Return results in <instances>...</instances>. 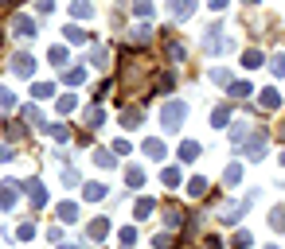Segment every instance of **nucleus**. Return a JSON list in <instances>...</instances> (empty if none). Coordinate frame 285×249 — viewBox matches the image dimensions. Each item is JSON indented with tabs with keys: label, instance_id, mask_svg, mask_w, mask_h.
<instances>
[{
	"label": "nucleus",
	"instance_id": "obj_40",
	"mask_svg": "<svg viewBox=\"0 0 285 249\" xmlns=\"http://www.w3.org/2000/svg\"><path fill=\"white\" fill-rule=\"evenodd\" d=\"M94 160H98V168H113V156H109V152H98Z\"/></svg>",
	"mask_w": 285,
	"mask_h": 249
},
{
	"label": "nucleus",
	"instance_id": "obj_45",
	"mask_svg": "<svg viewBox=\"0 0 285 249\" xmlns=\"http://www.w3.org/2000/svg\"><path fill=\"white\" fill-rule=\"evenodd\" d=\"M12 160V152H8V148H0V163H8Z\"/></svg>",
	"mask_w": 285,
	"mask_h": 249
},
{
	"label": "nucleus",
	"instance_id": "obj_15",
	"mask_svg": "<svg viewBox=\"0 0 285 249\" xmlns=\"http://www.w3.org/2000/svg\"><path fill=\"white\" fill-rule=\"evenodd\" d=\"M231 245H235V249H250V245H254V237L246 234V230H239V234H235V241H231Z\"/></svg>",
	"mask_w": 285,
	"mask_h": 249
},
{
	"label": "nucleus",
	"instance_id": "obj_31",
	"mask_svg": "<svg viewBox=\"0 0 285 249\" xmlns=\"http://www.w3.org/2000/svg\"><path fill=\"white\" fill-rule=\"evenodd\" d=\"M82 78H86V70H82V66H75V70H67V82H71V86H78Z\"/></svg>",
	"mask_w": 285,
	"mask_h": 249
},
{
	"label": "nucleus",
	"instance_id": "obj_38",
	"mask_svg": "<svg viewBox=\"0 0 285 249\" xmlns=\"http://www.w3.org/2000/svg\"><path fill=\"white\" fill-rule=\"evenodd\" d=\"M211 78H215L219 86H231V70H215V74H211Z\"/></svg>",
	"mask_w": 285,
	"mask_h": 249
},
{
	"label": "nucleus",
	"instance_id": "obj_6",
	"mask_svg": "<svg viewBox=\"0 0 285 249\" xmlns=\"http://www.w3.org/2000/svg\"><path fill=\"white\" fill-rule=\"evenodd\" d=\"M105 234H109V218H94L90 230H86V237H90V241H102Z\"/></svg>",
	"mask_w": 285,
	"mask_h": 249
},
{
	"label": "nucleus",
	"instance_id": "obj_48",
	"mask_svg": "<svg viewBox=\"0 0 285 249\" xmlns=\"http://www.w3.org/2000/svg\"><path fill=\"white\" fill-rule=\"evenodd\" d=\"M246 4H258V0H246Z\"/></svg>",
	"mask_w": 285,
	"mask_h": 249
},
{
	"label": "nucleus",
	"instance_id": "obj_43",
	"mask_svg": "<svg viewBox=\"0 0 285 249\" xmlns=\"http://www.w3.org/2000/svg\"><path fill=\"white\" fill-rule=\"evenodd\" d=\"M8 105H12V90L0 86V109H8Z\"/></svg>",
	"mask_w": 285,
	"mask_h": 249
},
{
	"label": "nucleus",
	"instance_id": "obj_35",
	"mask_svg": "<svg viewBox=\"0 0 285 249\" xmlns=\"http://www.w3.org/2000/svg\"><path fill=\"white\" fill-rule=\"evenodd\" d=\"M164 183H168V187H176V183H180V172H176V168H168V172H164Z\"/></svg>",
	"mask_w": 285,
	"mask_h": 249
},
{
	"label": "nucleus",
	"instance_id": "obj_32",
	"mask_svg": "<svg viewBox=\"0 0 285 249\" xmlns=\"http://www.w3.org/2000/svg\"><path fill=\"white\" fill-rule=\"evenodd\" d=\"M242 66H262V55H258V51H246V59H242Z\"/></svg>",
	"mask_w": 285,
	"mask_h": 249
},
{
	"label": "nucleus",
	"instance_id": "obj_24",
	"mask_svg": "<svg viewBox=\"0 0 285 249\" xmlns=\"http://www.w3.org/2000/svg\"><path fill=\"white\" fill-rule=\"evenodd\" d=\"M71 12H75L78 20H82V16H90L94 8H90V4H86V0H75V4H71Z\"/></svg>",
	"mask_w": 285,
	"mask_h": 249
},
{
	"label": "nucleus",
	"instance_id": "obj_28",
	"mask_svg": "<svg viewBox=\"0 0 285 249\" xmlns=\"http://www.w3.org/2000/svg\"><path fill=\"white\" fill-rule=\"evenodd\" d=\"M168 59L176 62V59H184V47L176 43V39H168Z\"/></svg>",
	"mask_w": 285,
	"mask_h": 249
},
{
	"label": "nucleus",
	"instance_id": "obj_5",
	"mask_svg": "<svg viewBox=\"0 0 285 249\" xmlns=\"http://www.w3.org/2000/svg\"><path fill=\"white\" fill-rule=\"evenodd\" d=\"M12 74L31 78V74H35V59H31V55H16V59H12Z\"/></svg>",
	"mask_w": 285,
	"mask_h": 249
},
{
	"label": "nucleus",
	"instance_id": "obj_41",
	"mask_svg": "<svg viewBox=\"0 0 285 249\" xmlns=\"http://www.w3.org/2000/svg\"><path fill=\"white\" fill-rule=\"evenodd\" d=\"M47 132H51L55 140H67V129H63V125H47Z\"/></svg>",
	"mask_w": 285,
	"mask_h": 249
},
{
	"label": "nucleus",
	"instance_id": "obj_46",
	"mask_svg": "<svg viewBox=\"0 0 285 249\" xmlns=\"http://www.w3.org/2000/svg\"><path fill=\"white\" fill-rule=\"evenodd\" d=\"M211 8H226V0H211Z\"/></svg>",
	"mask_w": 285,
	"mask_h": 249
},
{
	"label": "nucleus",
	"instance_id": "obj_22",
	"mask_svg": "<svg viewBox=\"0 0 285 249\" xmlns=\"http://www.w3.org/2000/svg\"><path fill=\"white\" fill-rule=\"evenodd\" d=\"M86 199H90V203L94 199H105V187L102 183H86Z\"/></svg>",
	"mask_w": 285,
	"mask_h": 249
},
{
	"label": "nucleus",
	"instance_id": "obj_49",
	"mask_svg": "<svg viewBox=\"0 0 285 249\" xmlns=\"http://www.w3.org/2000/svg\"><path fill=\"white\" fill-rule=\"evenodd\" d=\"M281 163H285V152H281Z\"/></svg>",
	"mask_w": 285,
	"mask_h": 249
},
{
	"label": "nucleus",
	"instance_id": "obj_19",
	"mask_svg": "<svg viewBox=\"0 0 285 249\" xmlns=\"http://www.w3.org/2000/svg\"><path fill=\"white\" fill-rule=\"evenodd\" d=\"M121 125H125V129H137V125H141V109H129V113L121 117Z\"/></svg>",
	"mask_w": 285,
	"mask_h": 249
},
{
	"label": "nucleus",
	"instance_id": "obj_34",
	"mask_svg": "<svg viewBox=\"0 0 285 249\" xmlns=\"http://www.w3.org/2000/svg\"><path fill=\"white\" fill-rule=\"evenodd\" d=\"M94 66H105V47H94V55H90Z\"/></svg>",
	"mask_w": 285,
	"mask_h": 249
},
{
	"label": "nucleus",
	"instance_id": "obj_4",
	"mask_svg": "<svg viewBox=\"0 0 285 249\" xmlns=\"http://www.w3.org/2000/svg\"><path fill=\"white\" fill-rule=\"evenodd\" d=\"M12 31L20 39H31V35H35V20H31V16H12Z\"/></svg>",
	"mask_w": 285,
	"mask_h": 249
},
{
	"label": "nucleus",
	"instance_id": "obj_44",
	"mask_svg": "<svg viewBox=\"0 0 285 249\" xmlns=\"http://www.w3.org/2000/svg\"><path fill=\"white\" fill-rule=\"evenodd\" d=\"M16 234H20V237H35V226H31V222H24V226H20Z\"/></svg>",
	"mask_w": 285,
	"mask_h": 249
},
{
	"label": "nucleus",
	"instance_id": "obj_47",
	"mask_svg": "<svg viewBox=\"0 0 285 249\" xmlns=\"http://www.w3.org/2000/svg\"><path fill=\"white\" fill-rule=\"evenodd\" d=\"M207 249H223V245H219V241H215V237H211V241H207Z\"/></svg>",
	"mask_w": 285,
	"mask_h": 249
},
{
	"label": "nucleus",
	"instance_id": "obj_42",
	"mask_svg": "<svg viewBox=\"0 0 285 249\" xmlns=\"http://www.w3.org/2000/svg\"><path fill=\"white\" fill-rule=\"evenodd\" d=\"M270 66H273V74H277V78H281V74H285V55H277V59H273Z\"/></svg>",
	"mask_w": 285,
	"mask_h": 249
},
{
	"label": "nucleus",
	"instance_id": "obj_33",
	"mask_svg": "<svg viewBox=\"0 0 285 249\" xmlns=\"http://www.w3.org/2000/svg\"><path fill=\"white\" fill-rule=\"evenodd\" d=\"M86 125H90V129H98V125H102V109H90V113H86Z\"/></svg>",
	"mask_w": 285,
	"mask_h": 249
},
{
	"label": "nucleus",
	"instance_id": "obj_2",
	"mask_svg": "<svg viewBox=\"0 0 285 249\" xmlns=\"http://www.w3.org/2000/svg\"><path fill=\"white\" fill-rule=\"evenodd\" d=\"M219 31H223V28H211L207 35H203V47H207V51H215V55L231 47V39H226V35H219Z\"/></svg>",
	"mask_w": 285,
	"mask_h": 249
},
{
	"label": "nucleus",
	"instance_id": "obj_13",
	"mask_svg": "<svg viewBox=\"0 0 285 249\" xmlns=\"http://www.w3.org/2000/svg\"><path fill=\"white\" fill-rule=\"evenodd\" d=\"M270 226H273V234H281V230H285V210H281V206L270 210Z\"/></svg>",
	"mask_w": 285,
	"mask_h": 249
},
{
	"label": "nucleus",
	"instance_id": "obj_10",
	"mask_svg": "<svg viewBox=\"0 0 285 249\" xmlns=\"http://www.w3.org/2000/svg\"><path fill=\"white\" fill-rule=\"evenodd\" d=\"M277 105H281V94H277V90H262V109H277Z\"/></svg>",
	"mask_w": 285,
	"mask_h": 249
},
{
	"label": "nucleus",
	"instance_id": "obj_9",
	"mask_svg": "<svg viewBox=\"0 0 285 249\" xmlns=\"http://www.w3.org/2000/svg\"><path fill=\"white\" fill-rule=\"evenodd\" d=\"M0 187H4V191H0V206L8 210V206L16 203V195H20V191H16V187H20V183H0Z\"/></svg>",
	"mask_w": 285,
	"mask_h": 249
},
{
	"label": "nucleus",
	"instance_id": "obj_27",
	"mask_svg": "<svg viewBox=\"0 0 285 249\" xmlns=\"http://www.w3.org/2000/svg\"><path fill=\"white\" fill-rule=\"evenodd\" d=\"M133 12L137 16H152V0H133Z\"/></svg>",
	"mask_w": 285,
	"mask_h": 249
},
{
	"label": "nucleus",
	"instance_id": "obj_23",
	"mask_svg": "<svg viewBox=\"0 0 285 249\" xmlns=\"http://www.w3.org/2000/svg\"><path fill=\"white\" fill-rule=\"evenodd\" d=\"M242 179V163H231V168H226V183H231V187H235V183H239Z\"/></svg>",
	"mask_w": 285,
	"mask_h": 249
},
{
	"label": "nucleus",
	"instance_id": "obj_39",
	"mask_svg": "<svg viewBox=\"0 0 285 249\" xmlns=\"http://www.w3.org/2000/svg\"><path fill=\"white\" fill-rule=\"evenodd\" d=\"M71 109H75V98H71V94H67V98H59V113H71Z\"/></svg>",
	"mask_w": 285,
	"mask_h": 249
},
{
	"label": "nucleus",
	"instance_id": "obj_30",
	"mask_svg": "<svg viewBox=\"0 0 285 249\" xmlns=\"http://www.w3.org/2000/svg\"><path fill=\"white\" fill-rule=\"evenodd\" d=\"M226 117H231V109H226V105H219V109L211 113V121H215V125H226Z\"/></svg>",
	"mask_w": 285,
	"mask_h": 249
},
{
	"label": "nucleus",
	"instance_id": "obj_20",
	"mask_svg": "<svg viewBox=\"0 0 285 249\" xmlns=\"http://www.w3.org/2000/svg\"><path fill=\"white\" fill-rule=\"evenodd\" d=\"M125 179H129V187H141V183H145V172H141V168H129Z\"/></svg>",
	"mask_w": 285,
	"mask_h": 249
},
{
	"label": "nucleus",
	"instance_id": "obj_18",
	"mask_svg": "<svg viewBox=\"0 0 285 249\" xmlns=\"http://www.w3.org/2000/svg\"><path fill=\"white\" fill-rule=\"evenodd\" d=\"M149 39H152V28H149V24H141V28L133 31V43H149Z\"/></svg>",
	"mask_w": 285,
	"mask_h": 249
},
{
	"label": "nucleus",
	"instance_id": "obj_25",
	"mask_svg": "<svg viewBox=\"0 0 285 249\" xmlns=\"http://www.w3.org/2000/svg\"><path fill=\"white\" fill-rule=\"evenodd\" d=\"M31 94H35V98H39V102H43V98H55V86H47V82H39V86L31 90Z\"/></svg>",
	"mask_w": 285,
	"mask_h": 249
},
{
	"label": "nucleus",
	"instance_id": "obj_16",
	"mask_svg": "<svg viewBox=\"0 0 285 249\" xmlns=\"http://www.w3.org/2000/svg\"><path fill=\"white\" fill-rule=\"evenodd\" d=\"M47 59H51V66H63V62H67V47H51Z\"/></svg>",
	"mask_w": 285,
	"mask_h": 249
},
{
	"label": "nucleus",
	"instance_id": "obj_7",
	"mask_svg": "<svg viewBox=\"0 0 285 249\" xmlns=\"http://www.w3.org/2000/svg\"><path fill=\"white\" fill-rule=\"evenodd\" d=\"M28 199H31V206H43L47 203V191H43L39 179H31V183H28Z\"/></svg>",
	"mask_w": 285,
	"mask_h": 249
},
{
	"label": "nucleus",
	"instance_id": "obj_17",
	"mask_svg": "<svg viewBox=\"0 0 285 249\" xmlns=\"http://www.w3.org/2000/svg\"><path fill=\"white\" fill-rule=\"evenodd\" d=\"M188 195L203 199V195H207V183H203V179H192V183H188Z\"/></svg>",
	"mask_w": 285,
	"mask_h": 249
},
{
	"label": "nucleus",
	"instance_id": "obj_37",
	"mask_svg": "<svg viewBox=\"0 0 285 249\" xmlns=\"http://www.w3.org/2000/svg\"><path fill=\"white\" fill-rule=\"evenodd\" d=\"M118 237H121V245H133V241H137V234H133V230H129V226H125V230H121Z\"/></svg>",
	"mask_w": 285,
	"mask_h": 249
},
{
	"label": "nucleus",
	"instance_id": "obj_11",
	"mask_svg": "<svg viewBox=\"0 0 285 249\" xmlns=\"http://www.w3.org/2000/svg\"><path fill=\"white\" fill-rule=\"evenodd\" d=\"M195 156H199V144H195V140H184V144H180V160H184V163H192Z\"/></svg>",
	"mask_w": 285,
	"mask_h": 249
},
{
	"label": "nucleus",
	"instance_id": "obj_14",
	"mask_svg": "<svg viewBox=\"0 0 285 249\" xmlns=\"http://www.w3.org/2000/svg\"><path fill=\"white\" fill-rule=\"evenodd\" d=\"M152 210H156V203H152V199H137V218H149Z\"/></svg>",
	"mask_w": 285,
	"mask_h": 249
},
{
	"label": "nucleus",
	"instance_id": "obj_3",
	"mask_svg": "<svg viewBox=\"0 0 285 249\" xmlns=\"http://www.w3.org/2000/svg\"><path fill=\"white\" fill-rule=\"evenodd\" d=\"M246 214V203H223V210H219V222H226V226H235V222Z\"/></svg>",
	"mask_w": 285,
	"mask_h": 249
},
{
	"label": "nucleus",
	"instance_id": "obj_29",
	"mask_svg": "<svg viewBox=\"0 0 285 249\" xmlns=\"http://www.w3.org/2000/svg\"><path fill=\"white\" fill-rule=\"evenodd\" d=\"M67 39H71V43H82V39H86V31H82V28H75V24H71V28H67Z\"/></svg>",
	"mask_w": 285,
	"mask_h": 249
},
{
	"label": "nucleus",
	"instance_id": "obj_8",
	"mask_svg": "<svg viewBox=\"0 0 285 249\" xmlns=\"http://www.w3.org/2000/svg\"><path fill=\"white\" fill-rule=\"evenodd\" d=\"M192 12H195V0H172V16L176 20H188Z\"/></svg>",
	"mask_w": 285,
	"mask_h": 249
},
{
	"label": "nucleus",
	"instance_id": "obj_26",
	"mask_svg": "<svg viewBox=\"0 0 285 249\" xmlns=\"http://www.w3.org/2000/svg\"><path fill=\"white\" fill-rule=\"evenodd\" d=\"M246 94H254L246 82H231V98H246Z\"/></svg>",
	"mask_w": 285,
	"mask_h": 249
},
{
	"label": "nucleus",
	"instance_id": "obj_21",
	"mask_svg": "<svg viewBox=\"0 0 285 249\" xmlns=\"http://www.w3.org/2000/svg\"><path fill=\"white\" fill-rule=\"evenodd\" d=\"M75 214H78L75 203H63V206H59V218H63V222H75Z\"/></svg>",
	"mask_w": 285,
	"mask_h": 249
},
{
	"label": "nucleus",
	"instance_id": "obj_50",
	"mask_svg": "<svg viewBox=\"0 0 285 249\" xmlns=\"http://www.w3.org/2000/svg\"><path fill=\"white\" fill-rule=\"evenodd\" d=\"M270 249H273V245H270Z\"/></svg>",
	"mask_w": 285,
	"mask_h": 249
},
{
	"label": "nucleus",
	"instance_id": "obj_12",
	"mask_svg": "<svg viewBox=\"0 0 285 249\" xmlns=\"http://www.w3.org/2000/svg\"><path fill=\"white\" fill-rule=\"evenodd\" d=\"M145 156H149V160H160V156H164V144H160V140H145Z\"/></svg>",
	"mask_w": 285,
	"mask_h": 249
},
{
	"label": "nucleus",
	"instance_id": "obj_1",
	"mask_svg": "<svg viewBox=\"0 0 285 249\" xmlns=\"http://www.w3.org/2000/svg\"><path fill=\"white\" fill-rule=\"evenodd\" d=\"M184 117H188V105H184V102H168V105H164V113H160V121H164V129H168V132H180Z\"/></svg>",
	"mask_w": 285,
	"mask_h": 249
},
{
	"label": "nucleus",
	"instance_id": "obj_36",
	"mask_svg": "<svg viewBox=\"0 0 285 249\" xmlns=\"http://www.w3.org/2000/svg\"><path fill=\"white\" fill-rule=\"evenodd\" d=\"M164 222H168V226H180V222H184V214H180V210H176V206H172V210H168V218H164Z\"/></svg>",
	"mask_w": 285,
	"mask_h": 249
}]
</instances>
